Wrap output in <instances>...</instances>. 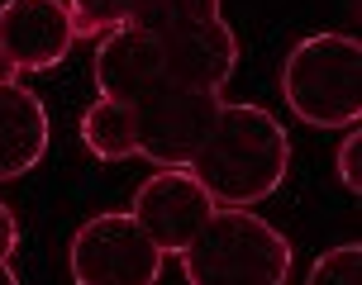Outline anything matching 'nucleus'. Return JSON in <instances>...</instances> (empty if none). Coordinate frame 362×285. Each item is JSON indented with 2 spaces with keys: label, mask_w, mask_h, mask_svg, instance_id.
Segmentation results:
<instances>
[{
  "label": "nucleus",
  "mask_w": 362,
  "mask_h": 285,
  "mask_svg": "<svg viewBox=\"0 0 362 285\" xmlns=\"http://www.w3.org/2000/svg\"><path fill=\"white\" fill-rule=\"evenodd\" d=\"M167 257L129 210L90 214L67 243L72 285H158Z\"/></svg>",
  "instance_id": "4"
},
{
  "label": "nucleus",
  "mask_w": 362,
  "mask_h": 285,
  "mask_svg": "<svg viewBox=\"0 0 362 285\" xmlns=\"http://www.w3.org/2000/svg\"><path fill=\"white\" fill-rule=\"evenodd\" d=\"M67 15H72V34L95 43L129 19V0H67Z\"/></svg>",
  "instance_id": "14"
},
{
  "label": "nucleus",
  "mask_w": 362,
  "mask_h": 285,
  "mask_svg": "<svg viewBox=\"0 0 362 285\" xmlns=\"http://www.w3.org/2000/svg\"><path fill=\"white\" fill-rule=\"evenodd\" d=\"M19 248V219L10 214V205L0 200V262H10Z\"/></svg>",
  "instance_id": "16"
},
{
  "label": "nucleus",
  "mask_w": 362,
  "mask_h": 285,
  "mask_svg": "<svg viewBox=\"0 0 362 285\" xmlns=\"http://www.w3.org/2000/svg\"><path fill=\"white\" fill-rule=\"evenodd\" d=\"M358 157H362V133L358 128H344V142H339V181H344V190L348 195H358L362 190V166H358Z\"/></svg>",
  "instance_id": "15"
},
{
  "label": "nucleus",
  "mask_w": 362,
  "mask_h": 285,
  "mask_svg": "<svg viewBox=\"0 0 362 285\" xmlns=\"http://www.w3.org/2000/svg\"><path fill=\"white\" fill-rule=\"evenodd\" d=\"M5 81H19V71H15V62H10V57L0 53V86H5Z\"/></svg>",
  "instance_id": "17"
},
{
  "label": "nucleus",
  "mask_w": 362,
  "mask_h": 285,
  "mask_svg": "<svg viewBox=\"0 0 362 285\" xmlns=\"http://www.w3.org/2000/svg\"><path fill=\"white\" fill-rule=\"evenodd\" d=\"M0 285H19V276H15V267H10V262H0Z\"/></svg>",
  "instance_id": "18"
},
{
  "label": "nucleus",
  "mask_w": 362,
  "mask_h": 285,
  "mask_svg": "<svg viewBox=\"0 0 362 285\" xmlns=\"http://www.w3.org/2000/svg\"><path fill=\"white\" fill-rule=\"evenodd\" d=\"M90 76L100 100L139 109L144 100H153L167 86V62H163V43L144 29H110L105 38H95V57H90Z\"/></svg>",
  "instance_id": "7"
},
{
  "label": "nucleus",
  "mask_w": 362,
  "mask_h": 285,
  "mask_svg": "<svg viewBox=\"0 0 362 285\" xmlns=\"http://www.w3.org/2000/svg\"><path fill=\"white\" fill-rule=\"evenodd\" d=\"M305 285H362V243L325 248L305 271Z\"/></svg>",
  "instance_id": "13"
},
{
  "label": "nucleus",
  "mask_w": 362,
  "mask_h": 285,
  "mask_svg": "<svg viewBox=\"0 0 362 285\" xmlns=\"http://www.w3.org/2000/svg\"><path fill=\"white\" fill-rule=\"evenodd\" d=\"M215 210L219 205L205 195V186L191 171H153L134 190V205H129V214L163 248V257H181L200 238V229L210 224Z\"/></svg>",
  "instance_id": "6"
},
{
  "label": "nucleus",
  "mask_w": 362,
  "mask_h": 285,
  "mask_svg": "<svg viewBox=\"0 0 362 285\" xmlns=\"http://www.w3.org/2000/svg\"><path fill=\"white\" fill-rule=\"evenodd\" d=\"M229 285H291V281H229Z\"/></svg>",
  "instance_id": "19"
},
{
  "label": "nucleus",
  "mask_w": 362,
  "mask_h": 285,
  "mask_svg": "<svg viewBox=\"0 0 362 285\" xmlns=\"http://www.w3.org/2000/svg\"><path fill=\"white\" fill-rule=\"evenodd\" d=\"M219 210H253L281 190L291 171V138L281 119L253 100H219L210 138L186 166Z\"/></svg>",
  "instance_id": "1"
},
{
  "label": "nucleus",
  "mask_w": 362,
  "mask_h": 285,
  "mask_svg": "<svg viewBox=\"0 0 362 285\" xmlns=\"http://www.w3.org/2000/svg\"><path fill=\"white\" fill-rule=\"evenodd\" d=\"M281 100L310 128L344 133L362 119V43L358 34H325L300 38L281 62Z\"/></svg>",
  "instance_id": "2"
},
{
  "label": "nucleus",
  "mask_w": 362,
  "mask_h": 285,
  "mask_svg": "<svg viewBox=\"0 0 362 285\" xmlns=\"http://www.w3.org/2000/svg\"><path fill=\"white\" fill-rule=\"evenodd\" d=\"M48 105L38 100L24 81L0 86V181H19L48 157Z\"/></svg>",
  "instance_id": "10"
},
{
  "label": "nucleus",
  "mask_w": 362,
  "mask_h": 285,
  "mask_svg": "<svg viewBox=\"0 0 362 285\" xmlns=\"http://www.w3.org/2000/svg\"><path fill=\"white\" fill-rule=\"evenodd\" d=\"M158 43H163V62H167V86H191L219 95L229 86V76L238 71V38L229 29V19L158 38Z\"/></svg>",
  "instance_id": "9"
},
{
  "label": "nucleus",
  "mask_w": 362,
  "mask_h": 285,
  "mask_svg": "<svg viewBox=\"0 0 362 285\" xmlns=\"http://www.w3.org/2000/svg\"><path fill=\"white\" fill-rule=\"evenodd\" d=\"M134 114H139V157L153 162L158 171H186L191 157L200 152V142L210 138L219 95L191 86H163Z\"/></svg>",
  "instance_id": "5"
},
{
  "label": "nucleus",
  "mask_w": 362,
  "mask_h": 285,
  "mask_svg": "<svg viewBox=\"0 0 362 285\" xmlns=\"http://www.w3.org/2000/svg\"><path fill=\"white\" fill-rule=\"evenodd\" d=\"M76 48L67 0H5L0 5V53L15 71H53Z\"/></svg>",
  "instance_id": "8"
},
{
  "label": "nucleus",
  "mask_w": 362,
  "mask_h": 285,
  "mask_svg": "<svg viewBox=\"0 0 362 285\" xmlns=\"http://www.w3.org/2000/svg\"><path fill=\"white\" fill-rule=\"evenodd\" d=\"M224 19V0H129V29H144L153 38H172L200 24Z\"/></svg>",
  "instance_id": "12"
},
{
  "label": "nucleus",
  "mask_w": 362,
  "mask_h": 285,
  "mask_svg": "<svg viewBox=\"0 0 362 285\" xmlns=\"http://www.w3.org/2000/svg\"><path fill=\"white\" fill-rule=\"evenodd\" d=\"M186 285L291 281V243L257 210H215L200 238L181 252Z\"/></svg>",
  "instance_id": "3"
},
{
  "label": "nucleus",
  "mask_w": 362,
  "mask_h": 285,
  "mask_svg": "<svg viewBox=\"0 0 362 285\" xmlns=\"http://www.w3.org/2000/svg\"><path fill=\"white\" fill-rule=\"evenodd\" d=\"M81 142L100 162H129L139 157V114L115 100H95L81 114Z\"/></svg>",
  "instance_id": "11"
}]
</instances>
